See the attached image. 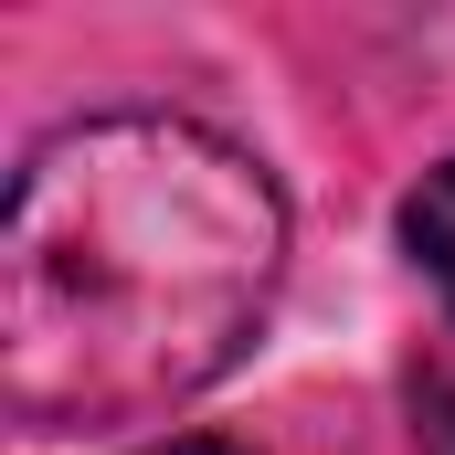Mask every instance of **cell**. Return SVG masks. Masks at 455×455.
Masks as SVG:
<instances>
[{"instance_id": "7a4b0ae2", "label": "cell", "mask_w": 455, "mask_h": 455, "mask_svg": "<svg viewBox=\"0 0 455 455\" xmlns=\"http://www.w3.org/2000/svg\"><path fill=\"white\" fill-rule=\"evenodd\" d=\"M403 243H413V265L455 297V159H445V170H424V191L403 202Z\"/></svg>"}, {"instance_id": "6da1fadb", "label": "cell", "mask_w": 455, "mask_h": 455, "mask_svg": "<svg viewBox=\"0 0 455 455\" xmlns=\"http://www.w3.org/2000/svg\"><path fill=\"white\" fill-rule=\"evenodd\" d=\"M286 275V202L202 116L43 138L0 223V403L32 435L148 424L212 392Z\"/></svg>"}, {"instance_id": "3957f363", "label": "cell", "mask_w": 455, "mask_h": 455, "mask_svg": "<svg viewBox=\"0 0 455 455\" xmlns=\"http://www.w3.org/2000/svg\"><path fill=\"white\" fill-rule=\"evenodd\" d=\"M413 455H455V349H435L413 381Z\"/></svg>"}, {"instance_id": "277c9868", "label": "cell", "mask_w": 455, "mask_h": 455, "mask_svg": "<svg viewBox=\"0 0 455 455\" xmlns=\"http://www.w3.org/2000/svg\"><path fill=\"white\" fill-rule=\"evenodd\" d=\"M159 455H243V445H212V435H191V445H159Z\"/></svg>"}]
</instances>
